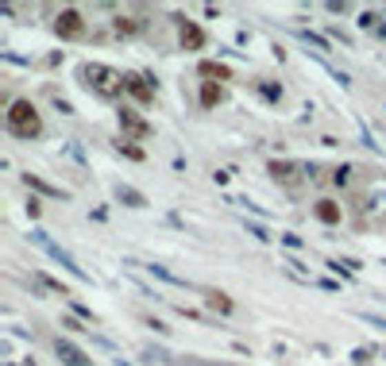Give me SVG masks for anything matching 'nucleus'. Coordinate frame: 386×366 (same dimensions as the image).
<instances>
[{"label": "nucleus", "instance_id": "1", "mask_svg": "<svg viewBox=\"0 0 386 366\" xmlns=\"http://www.w3.org/2000/svg\"><path fill=\"white\" fill-rule=\"evenodd\" d=\"M77 81H81L93 96H101V100H120V96L128 93L124 74L105 66V62H81V66H77Z\"/></svg>", "mask_w": 386, "mask_h": 366}, {"label": "nucleus", "instance_id": "2", "mask_svg": "<svg viewBox=\"0 0 386 366\" xmlns=\"http://www.w3.org/2000/svg\"><path fill=\"white\" fill-rule=\"evenodd\" d=\"M4 124H8L12 139H23V143H31V139L43 135V116H39V108L31 105L28 96L8 100V116H4Z\"/></svg>", "mask_w": 386, "mask_h": 366}, {"label": "nucleus", "instance_id": "3", "mask_svg": "<svg viewBox=\"0 0 386 366\" xmlns=\"http://www.w3.org/2000/svg\"><path fill=\"white\" fill-rule=\"evenodd\" d=\"M85 19H81V12L77 8H62L54 16V35L62 39V43H77V39H85Z\"/></svg>", "mask_w": 386, "mask_h": 366}, {"label": "nucleus", "instance_id": "4", "mask_svg": "<svg viewBox=\"0 0 386 366\" xmlns=\"http://www.w3.org/2000/svg\"><path fill=\"white\" fill-rule=\"evenodd\" d=\"M267 173H270V177H274L278 185H286V189H298V185L305 182V166L286 162V158H270V162H267Z\"/></svg>", "mask_w": 386, "mask_h": 366}, {"label": "nucleus", "instance_id": "5", "mask_svg": "<svg viewBox=\"0 0 386 366\" xmlns=\"http://www.w3.org/2000/svg\"><path fill=\"white\" fill-rule=\"evenodd\" d=\"M116 120H120V131L132 135V139H151V124H147L143 116L135 112V108L120 105V112H116Z\"/></svg>", "mask_w": 386, "mask_h": 366}, {"label": "nucleus", "instance_id": "6", "mask_svg": "<svg viewBox=\"0 0 386 366\" xmlns=\"http://www.w3.org/2000/svg\"><path fill=\"white\" fill-rule=\"evenodd\" d=\"M31 239H35V243H39V247L47 250V255H50V259H54V262H62V266H66V270H70V274H74V278L89 281V274H85V270L77 266V262H74V259H70V255H66V250H62V247H54V243H50V239H47V235H43V231H31Z\"/></svg>", "mask_w": 386, "mask_h": 366}, {"label": "nucleus", "instance_id": "7", "mask_svg": "<svg viewBox=\"0 0 386 366\" xmlns=\"http://www.w3.org/2000/svg\"><path fill=\"white\" fill-rule=\"evenodd\" d=\"M313 216H317L325 228H336V224L344 220V204L332 201V197H321V201H313Z\"/></svg>", "mask_w": 386, "mask_h": 366}, {"label": "nucleus", "instance_id": "8", "mask_svg": "<svg viewBox=\"0 0 386 366\" xmlns=\"http://www.w3.org/2000/svg\"><path fill=\"white\" fill-rule=\"evenodd\" d=\"M124 85H128V93H132L139 105H154V85H151V77H143V74H124Z\"/></svg>", "mask_w": 386, "mask_h": 366}, {"label": "nucleus", "instance_id": "9", "mask_svg": "<svg viewBox=\"0 0 386 366\" xmlns=\"http://www.w3.org/2000/svg\"><path fill=\"white\" fill-rule=\"evenodd\" d=\"M54 355L62 358V366H93V358L81 347H74L70 339H54Z\"/></svg>", "mask_w": 386, "mask_h": 366}, {"label": "nucleus", "instance_id": "10", "mask_svg": "<svg viewBox=\"0 0 386 366\" xmlns=\"http://www.w3.org/2000/svg\"><path fill=\"white\" fill-rule=\"evenodd\" d=\"M178 39H182V50H201L205 47V31L193 23V19H178Z\"/></svg>", "mask_w": 386, "mask_h": 366}, {"label": "nucleus", "instance_id": "11", "mask_svg": "<svg viewBox=\"0 0 386 366\" xmlns=\"http://www.w3.org/2000/svg\"><path fill=\"white\" fill-rule=\"evenodd\" d=\"M139 31H143V19L132 16V12H120V16L112 19V35L116 39H135Z\"/></svg>", "mask_w": 386, "mask_h": 366}, {"label": "nucleus", "instance_id": "12", "mask_svg": "<svg viewBox=\"0 0 386 366\" xmlns=\"http://www.w3.org/2000/svg\"><path fill=\"white\" fill-rule=\"evenodd\" d=\"M205 308L216 312V316H232V312H236V301H232L228 293H221V289H209V293H205Z\"/></svg>", "mask_w": 386, "mask_h": 366}, {"label": "nucleus", "instance_id": "13", "mask_svg": "<svg viewBox=\"0 0 386 366\" xmlns=\"http://www.w3.org/2000/svg\"><path fill=\"white\" fill-rule=\"evenodd\" d=\"M197 74H201L205 81H216V85H221V81H232V69L221 66V62H201V66H197Z\"/></svg>", "mask_w": 386, "mask_h": 366}, {"label": "nucleus", "instance_id": "14", "mask_svg": "<svg viewBox=\"0 0 386 366\" xmlns=\"http://www.w3.org/2000/svg\"><path fill=\"white\" fill-rule=\"evenodd\" d=\"M116 201H124L128 208H147V197L132 185H116Z\"/></svg>", "mask_w": 386, "mask_h": 366}, {"label": "nucleus", "instance_id": "15", "mask_svg": "<svg viewBox=\"0 0 386 366\" xmlns=\"http://www.w3.org/2000/svg\"><path fill=\"white\" fill-rule=\"evenodd\" d=\"M224 100V85L216 81H201V108H216Z\"/></svg>", "mask_w": 386, "mask_h": 366}, {"label": "nucleus", "instance_id": "16", "mask_svg": "<svg viewBox=\"0 0 386 366\" xmlns=\"http://www.w3.org/2000/svg\"><path fill=\"white\" fill-rule=\"evenodd\" d=\"M23 185H28V189H35V193H43V197H66L58 185L43 182V177H35V173H23Z\"/></svg>", "mask_w": 386, "mask_h": 366}, {"label": "nucleus", "instance_id": "17", "mask_svg": "<svg viewBox=\"0 0 386 366\" xmlns=\"http://www.w3.org/2000/svg\"><path fill=\"white\" fill-rule=\"evenodd\" d=\"M116 147H120V154H128L132 162H143V158H147V154L139 151V147H135V143H128V139H120V143H116Z\"/></svg>", "mask_w": 386, "mask_h": 366}, {"label": "nucleus", "instance_id": "18", "mask_svg": "<svg viewBox=\"0 0 386 366\" xmlns=\"http://www.w3.org/2000/svg\"><path fill=\"white\" fill-rule=\"evenodd\" d=\"M259 93L267 100H282V85H270V81H259Z\"/></svg>", "mask_w": 386, "mask_h": 366}, {"label": "nucleus", "instance_id": "19", "mask_svg": "<svg viewBox=\"0 0 386 366\" xmlns=\"http://www.w3.org/2000/svg\"><path fill=\"white\" fill-rule=\"evenodd\" d=\"M166 366H216V363H193V358H166Z\"/></svg>", "mask_w": 386, "mask_h": 366}, {"label": "nucleus", "instance_id": "20", "mask_svg": "<svg viewBox=\"0 0 386 366\" xmlns=\"http://www.w3.org/2000/svg\"><path fill=\"white\" fill-rule=\"evenodd\" d=\"M62 327H70V332H93V327H81L74 316H62Z\"/></svg>", "mask_w": 386, "mask_h": 366}, {"label": "nucleus", "instance_id": "21", "mask_svg": "<svg viewBox=\"0 0 386 366\" xmlns=\"http://www.w3.org/2000/svg\"><path fill=\"white\" fill-rule=\"evenodd\" d=\"M347 173H352V170H347V166H340V170H332V182H336V185H347Z\"/></svg>", "mask_w": 386, "mask_h": 366}, {"label": "nucleus", "instance_id": "22", "mask_svg": "<svg viewBox=\"0 0 386 366\" xmlns=\"http://www.w3.org/2000/svg\"><path fill=\"white\" fill-rule=\"evenodd\" d=\"M39 212H43V204H39L35 197H31V201H28V216H31V220H39Z\"/></svg>", "mask_w": 386, "mask_h": 366}, {"label": "nucleus", "instance_id": "23", "mask_svg": "<svg viewBox=\"0 0 386 366\" xmlns=\"http://www.w3.org/2000/svg\"><path fill=\"white\" fill-rule=\"evenodd\" d=\"M282 243H286V247H301V235H290V231H286V235H282Z\"/></svg>", "mask_w": 386, "mask_h": 366}, {"label": "nucleus", "instance_id": "24", "mask_svg": "<svg viewBox=\"0 0 386 366\" xmlns=\"http://www.w3.org/2000/svg\"><path fill=\"white\" fill-rule=\"evenodd\" d=\"M28 366H35V363H28Z\"/></svg>", "mask_w": 386, "mask_h": 366}]
</instances>
